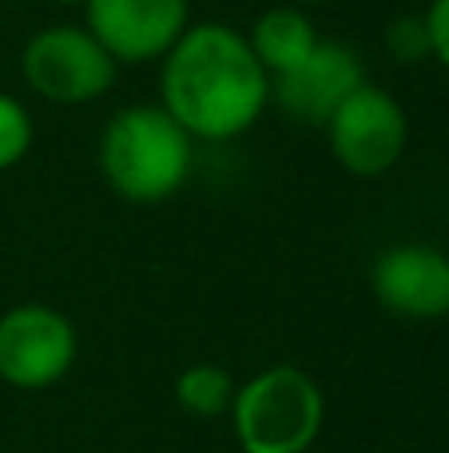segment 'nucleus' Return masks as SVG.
<instances>
[{
    "label": "nucleus",
    "instance_id": "9d476101",
    "mask_svg": "<svg viewBox=\"0 0 449 453\" xmlns=\"http://www.w3.org/2000/svg\"><path fill=\"white\" fill-rule=\"evenodd\" d=\"M318 40L323 36H318L310 12L307 8H294V4H275V8H267V12H259L251 32H247V44L259 56V64L267 68L270 80L299 68L318 48Z\"/></svg>",
    "mask_w": 449,
    "mask_h": 453
},
{
    "label": "nucleus",
    "instance_id": "2eb2a0df",
    "mask_svg": "<svg viewBox=\"0 0 449 453\" xmlns=\"http://www.w3.org/2000/svg\"><path fill=\"white\" fill-rule=\"evenodd\" d=\"M283 4H294V8H315V4H326V0H283Z\"/></svg>",
    "mask_w": 449,
    "mask_h": 453
},
{
    "label": "nucleus",
    "instance_id": "39448f33",
    "mask_svg": "<svg viewBox=\"0 0 449 453\" xmlns=\"http://www.w3.org/2000/svg\"><path fill=\"white\" fill-rule=\"evenodd\" d=\"M323 132L342 172L358 175V180H378L402 164L406 143H410V116L398 104V96L366 80L326 119Z\"/></svg>",
    "mask_w": 449,
    "mask_h": 453
},
{
    "label": "nucleus",
    "instance_id": "7ed1b4c3",
    "mask_svg": "<svg viewBox=\"0 0 449 453\" xmlns=\"http://www.w3.org/2000/svg\"><path fill=\"white\" fill-rule=\"evenodd\" d=\"M326 422V394L302 366L278 362L239 382L231 426L243 453H307Z\"/></svg>",
    "mask_w": 449,
    "mask_h": 453
},
{
    "label": "nucleus",
    "instance_id": "4468645a",
    "mask_svg": "<svg viewBox=\"0 0 449 453\" xmlns=\"http://www.w3.org/2000/svg\"><path fill=\"white\" fill-rule=\"evenodd\" d=\"M422 20L430 36V60H438L449 72V0H430Z\"/></svg>",
    "mask_w": 449,
    "mask_h": 453
},
{
    "label": "nucleus",
    "instance_id": "f03ea898",
    "mask_svg": "<svg viewBox=\"0 0 449 453\" xmlns=\"http://www.w3.org/2000/svg\"><path fill=\"white\" fill-rule=\"evenodd\" d=\"M100 175L127 203H164L179 196L195 167V140L159 104H127L100 132Z\"/></svg>",
    "mask_w": 449,
    "mask_h": 453
},
{
    "label": "nucleus",
    "instance_id": "423d86ee",
    "mask_svg": "<svg viewBox=\"0 0 449 453\" xmlns=\"http://www.w3.org/2000/svg\"><path fill=\"white\" fill-rule=\"evenodd\" d=\"M80 338L64 311L16 303L0 314V382L12 390H48L76 366Z\"/></svg>",
    "mask_w": 449,
    "mask_h": 453
},
{
    "label": "nucleus",
    "instance_id": "0eeeda50",
    "mask_svg": "<svg viewBox=\"0 0 449 453\" xmlns=\"http://www.w3.org/2000/svg\"><path fill=\"white\" fill-rule=\"evenodd\" d=\"M84 28L116 64H156L191 28V0H88Z\"/></svg>",
    "mask_w": 449,
    "mask_h": 453
},
{
    "label": "nucleus",
    "instance_id": "1a4fd4ad",
    "mask_svg": "<svg viewBox=\"0 0 449 453\" xmlns=\"http://www.w3.org/2000/svg\"><path fill=\"white\" fill-rule=\"evenodd\" d=\"M366 84L362 56L342 40H318V48L294 72L270 80V104L307 127H326V119L346 104L350 92Z\"/></svg>",
    "mask_w": 449,
    "mask_h": 453
},
{
    "label": "nucleus",
    "instance_id": "dca6fc26",
    "mask_svg": "<svg viewBox=\"0 0 449 453\" xmlns=\"http://www.w3.org/2000/svg\"><path fill=\"white\" fill-rule=\"evenodd\" d=\"M52 4H60V8H84L88 0H52Z\"/></svg>",
    "mask_w": 449,
    "mask_h": 453
},
{
    "label": "nucleus",
    "instance_id": "f257e3e1",
    "mask_svg": "<svg viewBox=\"0 0 449 453\" xmlns=\"http://www.w3.org/2000/svg\"><path fill=\"white\" fill-rule=\"evenodd\" d=\"M159 108L195 143H231L270 108V76L247 32L223 20H191L159 60Z\"/></svg>",
    "mask_w": 449,
    "mask_h": 453
},
{
    "label": "nucleus",
    "instance_id": "ddd939ff",
    "mask_svg": "<svg viewBox=\"0 0 449 453\" xmlns=\"http://www.w3.org/2000/svg\"><path fill=\"white\" fill-rule=\"evenodd\" d=\"M386 52L398 64H422L430 60V36H426V20L422 12H402L386 24V36H382Z\"/></svg>",
    "mask_w": 449,
    "mask_h": 453
},
{
    "label": "nucleus",
    "instance_id": "f8f14e48",
    "mask_svg": "<svg viewBox=\"0 0 449 453\" xmlns=\"http://www.w3.org/2000/svg\"><path fill=\"white\" fill-rule=\"evenodd\" d=\"M32 143H36L32 111L12 92H0V172H12L16 164H24Z\"/></svg>",
    "mask_w": 449,
    "mask_h": 453
},
{
    "label": "nucleus",
    "instance_id": "20e7f679",
    "mask_svg": "<svg viewBox=\"0 0 449 453\" xmlns=\"http://www.w3.org/2000/svg\"><path fill=\"white\" fill-rule=\"evenodd\" d=\"M20 76L44 104L84 108L116 88L119 64L84 24H48L24 44Z\"/></svg>",
    "mask_w": 449,
    "mask_h": 453
},
{
    "label": "nucleus",
    "instance_id": "6e6552de",
    "mask_svg": "<svg viewBox=\"0 0 449 453\" xmlns=\"http://www.w3.org/2000/svg\"><path fill=\"white\" fill-rule=\"evenodd\" d=\"M370 290L382 311L410 322L449 314V255L434 242H394L370 266Z\"/></svg>",
    "mask_w": 449,
    "mask_h": 453
},
{
    "label": "nucleus",
    "instance_id": "9b49d317",
    "mask_svg": "<svg viewBox=\"0 0 449 453\" xmlns=\"http://www.w3.org/2000/svg\"><path fill=\"white\" fill-rule=\"evenodd\" d=\"M235 390H239L235 374L227 366H219V362H195V366H187L175 378V402H179V410L191 418H203V422L231 414Z\"/></svg>",
    "mask_w": 449,
    "mask_h": 453
}]
</instances>
